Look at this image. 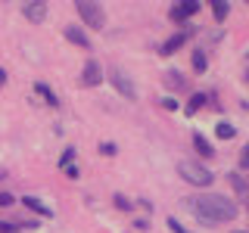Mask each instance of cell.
Instances as JSON below:
<instances>
[{
	"mask_svg": "<svg viewBox=\"0 0 249 233\" xmlns=\"http://www.w3.org/2000/svg\"><path fill=\"white\" fill-rule=\"evenodd\" d=\"M193 212H196L206 224H218V221H233L237 217V202L221 196V193H202L190 202Z\"/></svg>",
	"mask_w": 249,
	"mask_h": 233,
	"instance_id": "1",
	"label": "cell"
},
{
	"mask_svg": "<svg viewBox=\"0 0 249 233\" xmlns=\"http://www.w3.org/2000/svg\"><path fill=\"white\" fill-rule=\"evenodd\" d=\"M178 174H181L187 183H193V186H209V183L215 181V174L209 168H202L199 162H187V159L178 165Z\"/></svg>",
	"mask_w": 249,
	"mask_h": 233,
	"instance_id": "2",
	"label": "cell"
},
{
	"mask_svg": "<svg viewBox=\"0 0 249 233\" xmlns=\"http://www.w3.org/2000/svg\"><path fill=\"white\" fill-rule=\"evenodd\" d=\"M75 10H78V16L84 19V25H90V28H103V25H106V13H103V6L81 0V3H78Z\"/></svg>",
	"mask_w": 249,
	"mask_h": 233,
	"instance_id": "3",
	"label": "cell"
},
{
	"mask_svg": "<svg viewBox=\"0 0 249 233\" xmlns=\"http://www.w3.org/2000/svg\"><path fill=\"white\" fill-rule=\"evenodd\" d=\"M109 78H112V84H115V90H119V93H124L128 100H137V87H134V81H131V78L124 75L122 68H112V72H109Z\"/></svg>",
	"mask_w": 249,
	"mask_h": 233,
	"instance_id": "4",
	"label": "cell"
},
{
	"mask_svg": "<svg viewBox=\"0 0 249 233\" xmlns=\"http://www.w3.org/2000/svg\"><path fill=\"white\" fill-rule=\"evenodd\" d=\"M196 13H199V3H196V0H184V3H175L168 10L171 22H187V19H193Z\"/></svg>",
	"mask_w": 249,
	"mask_h": 233,
	"instance_id": "5",
	"label": "cell"
},
{
	"mask_svg": "<svg viewBox=\"0 0 249 233\" xmlns=\"http://www.w3.org/2000/svg\"><path fill=\"white\" fill-rule=\"evenodd\" d=\"M100 81H103V68H100V62H84L81 68V84L84 87H100Z\"/></svg>",
	"mask_w": 249,
	"mask_h": 233,
	"instance_id": "6",
	"label": "cell"
},
{
	"mask_svg": "<svg viewBox=\"0 0 249 233\" xmlns=\"http://www.w3.org/2000/svg\"><path fill=\"white\" fill-rule=\"evenodd\" d=\"M22 16L37 25V22L47 19V3H41V0H37V3H25V6H22Z\"/></svg>",
	"mask_w": 249,
	"mask_h": 233,
	"instance_id": "7",
	"label": "cell"
},
{
	"mask_svg": "<svg viewBox=\"0 0 249 233\" xmlns=\"http://www.w3.org/2000/svg\"><path fill=\"white\" fill-rule=\"evenodd\" d=\"M66 41H69V44H75V47H90L88 31L78 28V25H69V28H66Z\"/></svg>",
	"mask_w": 249,
	"mask_h": 233,
	"instance_id": "8",
	"label": "cell"
},
{
	"mask_svg": "<svg viewBox=\"0 0 249 233\" xmlns=\"http://www.w3.org/2000/svg\"><path fill=\"white\" fill-rule=\"evenodd\" d=\"M187 37H190V31H181V34L168 37V41L162 44V53H175V50H181V47L187 44Z\"/></svg>",
	"mask_w": 249,
	"mask_h": 233,
	"instance_id": "9",
	"label": "cell"
},
{
	"mask_svg": "<svg viewBox=\"0 0 249 233\" xmlns=\"http://www.w3.org/2000/svg\"><path fill=\"white\" fill-rule=\"evenodd\" d=\"M25 208H31V212H37L41 217H53L50 205H44V202H41V199H35V196H25Z\"/></svg>",
	"mask_w": 249,
	"mask_h": 233,
	"instance_id": "10",
	"label": "cell"
},
{
	"mask_svg": "<svg viewBox=\"0 0 249 233\" xmlns=\"http://www.w3.org/2000/svg\"><path fill=\"white\" fill-rule=\"evenodd\" d=\"M165 87L168 90H184L187 87V78L181 72H165Z\"/></svg>",
	"mask_w": 249,
	"mask_h": 233,
	"instance_id": "11",
	"label": "cell"
},
{
	"mask_svg": "<svg viewBox=\"0 0 249 233\" xmlns=\"http://www.w3.org/2000/svg\"><path fill=\"white\" fill-rule=\"evenodd\" d=\"M35 90L41 93V100H44V103H50V106H59V97H56V93H53L50 87H47L44 81H37V84H35Z\"/></svg>",
	"mask_w": 249,
	"mask_h": 233,
	"instance_id": "12",
	"label": "cell"
},
{
	"mask_svg": "<svg viewBox=\"0 0 249 233\" xmlns=\"http://www.w3.org/2000/svg\"><path fill=\"white\" fill-rule=\"evenodd\" d=\"M193 146H196V152L202 155V159H212V155H215V150H212V146H209V140L206 137H193Z\"/></svg>",
	"mask_w": 249,
	"mask_h": 233,
	"instance_id": "13",
	"label": "cell"
},
{
	"mask_svg": "<svg viewBox=\"0 0 249 233\" xmlns=\"http://www.w3.org/2000/svg\"><path fill=\"white\" fill-rule=\"evenodd\" d=\"M228 181H231V186H233V190L240 193V196H246V199H249V183L243 181V177H240V174H231Z\"/></svg>",
	"mask_w": 249,
	"mask_h": 233,
	"instance_id": "14",
	"label": "cell"
},
{
	"mask_svg": "<svg viewBox=\"0 0 249 233\" xmlns=\"http://www.w3.org/2000/svg\"><path fill=\"white\" fill-rule=\"evenodd\" d=\"M202 103H206V93H193L190 103H187V115H196L199 109H202Z\"/></svg>",
	"mask_w": 249,
	"mask_h": 233,
	"instance_id": "15",
	"label": "cell"
},
{
	"mask_svg": "<svg viewBox=\"0 0 249 233\" xmlns=\"http://www.w3.org/2000/svg\"><path fill=\"white\" fill-rule=\"evenodd\" d=\"M212 13H215V19H218V22H224V19H228V13H231V6H228V3H221V0H215V3H212Z\"/></svg>",
	"mask_w": 249,
	"mask_h": 233,
	"instance_id": "16",
	"label": "cell"
},
{
	"mask_svg": "<svg viewBox=\"0 0 249 233\" xmlns=\"http://www.w3.org/2000/svg\"><path fill=\"white\" fill-rule=\"evenodd\" d=\"M215 134L221 137V140H231L233 134H237V131H233V124H228V121H221V124H218V128H215Z\"/></svg>",
	"mask_w": 249,
	"mask_h": 233,
	"instance_id": "17",
	"label": "cell"
},
{
	"mask_svg": "<svg viewBox=\"0 0 249 233\" xmlns=\"http://www.w3.org/2000/svg\"><path fill=\"white\" fill-rule=\"evenodd\" d=\"M193 68H196V72H206V53L202 50L193 53Z\"/></svg>",
	"mask_w": 249,
	"mask_h": 233,
	"instance_id": "18",
	"label": "cell"
},
{
	"mask_svg": "<svg viewBox=\"0 0 249 233\" xmlns=\"http://www.w3.org/2000/svg\"><path fill=\"white\" fill-rule=\"evenodd\" d=\"M168 230H171V233H190L181 221H178V217H168Z\"/></svg>",
	"mask_w": 249,
	"mask_h": 233,
	"instance_id": "19",
	"label": "cell"
},
{
	"mask_svg": "<svg viewBox=\"0 0 249 233\" xmlns=\"http://www.w3.org/2000/svg\"><path fill=\"white\" fill-rule=\"evenodd\" d=\"M72 159H75V150L69 146V150L62 152V159H59V168H69V165H72Z\"/></svg>",
	"mask_w": 249,
	"mask_h": 233,
	"instance_id": "20",
	"label": "cell"
},
{
	"mask_svg": "<svg viewBox=\"0 0 249 233\" xmlns=\"http://www.w3.org/2000/svg\"><path fill=\"white\" fill-rule=\"evenodd\" d=\"M0 233H19V227L10 224V221H0Z\"/></svg>",
	"mask_w": 249,
	"mask_h": 233,
	"instance_id": "21",
	"label": "cell"
},
{
	"mask_svg": "<svg viewBox=\"0 0 249 233\" xmlns=\"http://www.w3.org/2000/svg\"><path fill=\"white\" fill-rule=\"evenodd\" d=\"M240 168H249V143L243 146V152H240Z\"/></svg>",
	"mask_w": 249,
	"mask_h": 233,
	"instance_id": "22",
	"label": "cell"
},
{
	"mask_svg": "<svg viewBox=\"0 0 249 233\" xmlns=\"http://www.w3.org/2000/svg\"><path fill=\"white\" fill-rule=\"evenodd\" d=\"M100 152H103V155H115V143H100Z\"/></svg>",
	"mask_w": 249,
	"mask_h": 233,
	"instance_id": "23",
	"label": "cell"
},
{
	"mask_svg": "<svg viewBox=\"0 0 249 233\" xmlns=\"http://www.w3.org/2000/svg\"><path fill=\"white\" fill-rule=\"evenodd\" d=\"M6 205H13V196L10 193H0V208H6Z\"/></svg>",
	"mask_w": 249,
	"mask_h": 233,
	"instance_id": "24",
	"label": "cell"
},
{
	"mask_svg": "<svg viewBox=\"0 0 249 233\" xmlns=\"http://www.w3.org/2000/svg\"><path fill=\"white\" fill-rule=\"evenodd\" d=\"M115 205H119V208H124V212H128V208H131V202L124 199V196H115Z\"/></svg>",
	"mask_w": 249,
	"mask_h": 233,
	"instance_id": "25",
	"label": "cell"
},
{
	"mask_svg": "<svg viewBox=\"0 0 249 233\" xmlns=\"http://www.w3.org/2000/svg\"><path fill=\"white\" fill-rule=\"evenodd\" d=\"M162 109H178V100H171V97H165V100H162Z\"/></svg>",
	"mask_w": 249,
	"mask_h": 233,
	"instance_id": "26",
	"label": "cell"
},
{
	"mask_svg": "<svg viewBox=\"0 0 249 233\" xmlns=\"http://www.w3.org/2000/svg\"><path fill=\"white\" fill-rule=\"evenodd\" d=\"M3 84H6V72H3V68H0V87H3Z\"/></svg>",
	"mask_w": 249,
	"mask_h": 233,
	"instance_id": "27",
	"label": "cell"
},
{
	"mask_svg": "<svg viewBox=\"0 0 249 233\" xmlns=\"http://www.w3.org/2000/svg\"><path fill=\"white\" fill-rule=\"evenodd\" d=\"M246 66H249V53H246Z\"/></svg>",
	"mask_w": 249,
	"mask_h": 233,
	"instance_id": "28",
	"label": "cell"
},
{
	"mask_svg": "<svg viewBox=\"0 0 249 233\" xmlns=\"http://www.w3.org/2000/svg\"><path fill=\"white\" fill-rule=\"evenodd\" d=\"M0 177H3V168H0Z\"/></svg>",
	"mask_w": 249,
	"mask_h": 233,
	"instance_id": "29",
	"label": "cell"
}]
</instances>
